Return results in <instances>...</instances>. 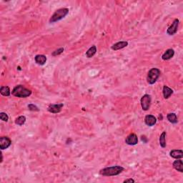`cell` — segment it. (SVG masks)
I'll return each mask as SVG.
<instances>
[{
  "label": "cell",
  "instance_id": "cell-5",
  "mask_svg": "<svg viewBox=\"0 0 183 183\" xmlns=\"http://www.w3.org/2000/svg\"><path fill=\"white\" fill-rule=\"evenodd\" d=\"M151 96L150 95H143L142 97L141 98V107L142 110L144 111H147L149 110L151 104Z\"/></svg>",
  "mask_w": 183,
  "mask_h": 183
},
{
  "label": "cell",
  "instance_id": "cell-14",
  "mask_svg": "<svg viewBox=\"0 0 183 183\" xmlns=\"http://www.w3.org/2000/svg\"><path fill=\"white\" fill-rule=\"evenodd\" d=\"M173 166L174 168L177 170L178 172H180V173L183 172V162L181 160L177 159V160H175L173 162Z\"/></svg>",
  "mask_w": 183,
  "mask_h": 183
},
{
  "label": "cell",
  "instance_id": "cell-1",
  "mask_svg": "<svg viewBox=\"0 0 183 183\" xmlns=\"http://www.w3.org/2000/svg\"><path fill=\"white\" fill-rule=\"evenodd\" d=\"M124 170V168L122 166L116 165L102 169L99 171V174L103 176H116L122 173Z\"/></svg>",
  "mask_w": 183,
  "mask_h": 183
},
{
  "label": "cell",
  "instance_id": "cell-2",
  "mask_svg": "<svg viewBox=\"0 0 183 183\" xmlns=\"http://www.w3.org/2000/svg\"><path fill=\"white\" fill-rule=\"evenodd\" d=\"M12 94L17 97L26 98L32 95V91L24 87L23 85H17L13 89Z\"/></svg>",
  "mask_w": 183,
  "mask_h": 183
},
{
  "label": "cell",
  "instance_id": "cell-18",
  "mask_svg": "<svg viewBox=\"0 0 183 183\" xmlns=\"http://www.w3.org/2000/svg\"><path fill=\"white\" fill-rule=\"evenodd\" d=\"M167 119L169 120V122L173 123V124H176L177 123V117L176 114L175 113H170L167 115Z\"/></svg>",
  "mask_w": 183,
  "mask_h": 183
},
{
  "label": "cell",
  "instance_id": "cell-3",
  "mask_svg": "<svg viewBox=\"0 0 183 183\" xmlns=\"http://www.w3.org/2000/svg\"><path fill=\"white\" fill-rule=\"evenodd\" d=\"M69 13V10L67 8H61L59 9L53 14L50 19V23L56 22V21L61 20L63 18L65 17Z\"/></svg>",
  "mask_w": 183,
  "mask_h": 183
},
{
  "label": "cell",
  "instance_id": "cell-4",
  "mask_svg": "<svg viewBox=\"0 0 183 183\" xmlns=\"http://www.w3.org/2000/svg\"><path fill=\"white\" fill-rule=\"evenodd\" d=\"M160 75V70L157 68H153L147 74V80L150 84H153L156 82Z\"/></svg>",
  "mask_w": 183,
  "mask_h": 183
},
{
  "label": "cell",
  "instance_id": "cell-15",
  "mask_svg": "<svg viewBox=\"0 0 183 183\" xmlns=\"http://www.w3.org/2000/svg\"><path fill=\"white\" fill-rule=\"evenodd\" d=\"M162 92L164 99H168V98L173 94V90H172L171 88H170L169 87H167V86L164 85V87H163Z\"/></svg>",
  "mask_w": 183,
  "mask_h": 183
},
{
  "label": "cell",
  "instance_id": "cell-23",
  "mask_svg": "<svg viewBox=\"0 0 183 183\" xmlns=\"http://www.w3.org/2000/svg\"><path fill=\"white\" fill-rule=\"evenodd\" d=\"M28 108H29V110H31V111H35V112L39 111V108H38L36 105H35V104H29Z\"/></svg>",
  "mask_w": 183,
  "mask_h": 183
},
{
  "label": "cell",
  "instance_id": "cell-11",
  "mask_svg": "<svg viewBox=\"0 0 183 183\" xmlns=\"http://www.w3.org/2000/svg\"><path fill=\"white\" fill-rule=\"evenodd\" d=\"M128 45V42L126 41H119V42H117L116 44H113L112 46V50H115V51H117V50H122V49L124 48L127 46Z\"/></svg>",
  "mask_w": 183,
  "mask_h": 183
},
{
  "label": "cell",
  "instance_id": "cell-21",
  "mask_svg": "<svg viewBox=\"0 0 183 183\" xmlns=\"http://www.w3.org/2000/svg\"><path fill=\"white\" fill-rule=\"evenodd\" d=\"M26 122V117L24 116H20L19 117H17L15 120V123H16L17 125L21 126L24 124Z\"/></svg>",
  "mask_w": 183,
  "mask_h": 183
},
{
  "label": "cell",
  "instance_id": "cell-20",
  "mask_svg": "<svg viewBox=\"0 0 183 183\" xmlns=\"http://www.w3.org/2000/svg\"><path fill=\"white\" fill-rule=\"evenodd\" d=\"M166 132H163L160 137V144L163 148L166 147Z\"/></svg>",
  "mask_w": 183,
  "mask_h": 183
},
{
  "label": "cell",
  "instance_id": "cell-12",
  "mask_svg": "<svg viewBox=\"0 0 183 183\" xmlns=\"http://www.w3.org/2000/svg\"><path fill=\"white\" fill-rule=\"evenodd\" d=\"M170 156L175 159H181L183 157V152L181 150H172L170 153Z\"/></svg>",
  "mask_w": 183,
  "mask_h": 183
},
{
  "label": "cell",
  "instance_id": "cell-17",
  "mask_svg": "<svg viewBox=\"0 0 183 183\" xmlns=\"http://www.w3.org/2000/svg\"><path fill=\"white\" fill-rule=\"evenodd\" d=\"M96 52H97L96 46L93 45V46H92V47H90L88 50H87V52H86V56H87L88 58H91L95 55V54H96Z\"/></svg>",
  "mask_w": 183,
  "mask_h": 183
},
{
  "label": "cell",
  "instance_id": "cell-9",
  "mask_svg": "<svg viewBox=\"0 0 183 183\" xmlns=\"http://www.w3.org/2000/svg\"><path fill=\"white\" fill-rule=\"evenodd\" d=\"M63 107V104H50L48 107L47 110L50 112L54 114L59 113L61 112V108Z\"/></svg>",
  "mask_w": 183,
  "mask_h": 183
},
{
  "label": "cell",
  "instance_id": "cell-13",
  "mask_svg": "<svg viewBox=\"0 0 183 183\" xmlns=\"http://www.w3.org/2000/svg\"><path fill=\"white\" fill-rule=\"evenodd\" d=\"M174 55H175V51H174V50H173V49H169V50H166V52L163 54L162 58L163 60H168V59L173 57Z\"/></svg>",
  "mask_w": 183,
  "mask_h": 183
},
{
  "label": "cell",
  "instance_id": "cell-8",
  "mask_svg": "<svg viewBox=\"0 0 183 183\" xmlns=\"http://www.w3.org/2000/svg\"><path fill=\"white\" fill-rule=\"evenodd\" d=\"M126 144H129V145H135L137 144L138 142V138L136 134L132 133L129 135L125 139Z\"/></svg>",
  "mask_w": 183,
  "mask_h": 183
},
{
  "label": "cell",
  "instance_id": "cell-16",
  "mask_svg": "<svg viewBox=\"0 0 183 183\" xmlns=\"http://www.w3.org/2000/svg\"><path fill=\"white\" fill-rule=\"evenodd\" d=\"M35 61L39 65H44L47 61V57L44 55H38L35 57Z\"/></svg>",
  "mask_w": 183,
  "mask_h": 183
},
{
  "label": "cell",
  "instance_id": "cell-19",
  "mask_svg": "<svg viewBox=\"0 0 183 183\" xmlns=\"http://www.w3.org/2000/svg\"><path fill=\"white\" fill-rule=\"evenodd\" d=\"M0 92H1V94L3 96L6 97L10 96L11 94L10 87H7V86H3V87H1V89H0Z\"/></svg>",
  "mask_w": 183,
  "mask_h": 183
},
{
  "label": "cell",
  "instance_id": "cell-22",
  "mask_svg": "<svg viewBox=\"0 0 183 183\" xmlns=\"http://www.w3.org/2000/svg\"><path fill=\"white\" fill-rule=\"evenodd\" d=\"M0 119L2 121H4V122H7L9 119V117L8 115L6 113H4V112H1V113H0Z\"/></svg>",
  "mask_w": 183,
  "mask_h": 183
},
{
  "label": "cell",
  "instance_id": "cell-24",
  "mask_svg": "<svg viewBox=\"0 0 183 183\" xmlns=\"http://www.w3.org/2000/svg\"><path fill=\"white\" fill-rule=\"evenodd\" d=\"M63 52H64V48H59L58 49V50H55V52H52V56H57V55H61Z\"/></svg>",
  "mask_w": 183,
  "mask_h": 183
},
{
  "label": "cell",
  "instance_id": "cell-7",
  "mask_svg": "<svg viewBox=\"0 0 183 183\" xmlns=\"http://www.w3.org/2000/svg\"><path fill=\"white\" fill-rule=\"evenodd\" d=\"M12 144V141L7 137H1L0 138V148L1 150H5L7 149Z\"/></svg>",
  "mask_w": 183,
  "mask_h": 183
},
{
  "label": "cell",
  "instance_id": "cell-25",
  "mask_svg": "<svg viewBox=\"0 0 183 183\" xmlns=\"http://www.w3.org/2000/svg\"><path fill=\"white\" fill-rule=\"evenodd\" d=\"M135 181L133 179H132V178H130V179H127V180H125L124 181V183H127V182H130V183H132V182H135Z\"/></svg>",
  "mask_w": 183,
  "mask_h": 183
},
{
  "label": "cell",
  "instance_id": "cell-10",
  "mask_svg": "<svg viewBox=\"0 0 183 183\" xmlns=\"http://www.w3.org/2000/svg\"><path fill=\"white\" fill-rule=\"evenodd\" d=\"M144 122L147 124V126H150V127H152V126L155 125L157 122V119L155 116L151 115H147L144 118Z\"/></svg>",
  "mask_w": 183,
  "mask_h": 183
},
{
  "label": "cell",
  "instance_id": "cell-6",
  "mask_svg": "<svg viewBox=\"0 0 183 183\" xmlns=\"http://www.w3.org/2000/svg\"><path fill=\"white\" fill-rule=\"evenodd\" d=\"M179 22H180V21L178 19H175V20L173 21V22L172 23L170 27L167 29V32L169 35H174L177 32L178 26H179Z\"/></svg>",
  "mask_w": 183,
  "mask_h": 183
}]
</instances>
